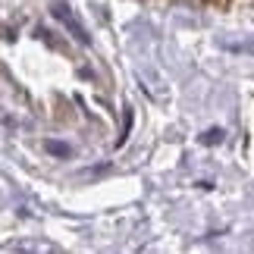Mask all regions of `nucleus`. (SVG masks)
<instances>
[{
    "mask_svg": "<svg viewBox=\"0 0 254 254\" xmlns=\"http://www.w3.org/2000/svg\"><path fill=\"white\" fill-rule=\"evenodd\" d=\"M223 138V132L217 129V132H204V144H213V141H220Z\"/></svg>",
    "mask_w": 254,
    "mask_h": 254,
    "instance_id": "obj_2",
    "label": "nucleus"
},
{
    "mask_svg": "<svg viewBox=\"0 0 254 254\" xmlns=\"http://www.w3.org/2000/svg\"><path fill=\"white\" fill-rule=\"evenodd\" d=\"M47 148H51L54 154H69V148H63V144H47Z\"/></svg>",
    "mask_w": 254,
    "mask_h": 254,
    "instance_id": "obj_3",
    "label": "nucleus"
},
{
    "mask_svg": "<svg viewBox=\"0 0 254 254\" xmlns=\"http://www.w3.org/2000/svg\"><path fill=\"white\" fill-rule=\"evenodd\" d=\"M54 16L60 19V22H63V25H66V28H69V32L75 35V41L88 44V32L82 28V22H79V19L72 16V9H69V6H63V3H54Z\"/></svg>",
    "mask_w": 254,
    "mask_h": 254,
    "instance_id": "obj_1",
    "label": "nucleus"
}]
</instances>
